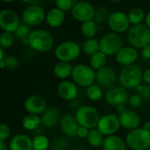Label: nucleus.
<instances>
[{"mask_svg": "<svg viewBox=\"0 0 150 150\" xmlns=\"http://www.w3.org/2000/svg\"><path fill=\"white\" fill-rule=\"evenodd\" d=\"M117 81V76L115 71L110 67L105 66L96 71V82L103 88L110 89L116 86Z\"/></svg>", "mask_w": 150, "mask_h": 150, "instance_id": "obj_11", "label": "nucleus"}, {"mask_svg": "<svg viewBox=\"0 0 150 150\" xmlns=\"http://www.w3.org/2000/svg\"><path fill=\"white\" fill-rule=\"evenodd\" d=\"M4 2H13V1H15V0H2Z\"/></svg>", "mask_w": 150, "mask_h": 150, "instance_id": "obj_52", "label": "nucleus"}, {"mask_svg": "<svg viewBox=\"0 0 150 150\" xmlns=\"http://www.w3.org/2000/svg\"><path fill=\"white\" fill-rule=\"evenodd\" d=\"M142 81L145 84L150 85V67L143 71L142 74Z\"/></svg>", "mask_w": 150, "mask_h": 150, "instance_id": "obj_44", "label": "nucleus"}, {"mask_svg": "<svg viewBox=\"0 0 150 150\" xmlns=\"http://www.w3.org/2000/svg\"><path fill=\"white\" fill-rule=\"evenodd\" d=\"M50 146V142L45 135H37L33 139V150H47Z\"/></svg>", "mask_w": 150, "mask_h": 150, "instance_id": "obj_32", "label": "nucleus"}, {"mask_svg": "<svg viewBox=\"0 0 150 150\" xmlns=\"http://www.w3.org/2000/svg\"><path fill=\"white\" fill-rule=\"evenodd\" d=\"M19 26L20 20L15 12L10 9L0 12V28L4 32L15 33Z\"/></svg>", "mask_w": 150, "mask_h": 150, "instance_id": "obj_12", "label": "nucleus"}, {"mask_svg": "<svg viewBox=\"0 0 150 150\" xmlns=\"http://www.w3.org/2000/svg\"><path fill=\"white\" fill-rule=\"evenodd\" d=\"M98 31V26L96 21H88L86 22H83L81 25V33L84 36L88 38H94V36L97 34Z\"/></svg>", "mask_w": 150, "mask_h": 150, "instance_id": "obj_31", "label": "nucleus"}, {"mask_svg": "<svg viewBox=\"0 0 150 150\" xmlns=\"http://www.w3.org/2000/svg\"><path fill=\"white\" fill-rule=\"evenodd\" d=\"M136 91L143 100H150V85L141 84L136 88Z\"/></svg>", "mask_w": 150, "mask_h": 150, "instance_id": "obj_37", "label": "nucleus"}, {"mask_svg": "<svg viewBox=\"0 0 150 150\" xmlns=\"http://www.w3.org/2000/svg\"><path fill=\"white\" fill-rule=\"evenodd\" d=\"M107 64V56L103 54L102 51H98L95 55L90 57L89 65L96 71L106 66Z\"/></svg>", "mask_w": 150, "mask_h": 150, "instance_id": "obj_27", "label": "nucleus"}, {"mask_svg": "<svg viewBox=\"0 0 150 150\" xmlns=\"http://www.w3.org/2000/svg\"><path fill=\"white\" fill-rule=\"evenodd\" d=\"M127 40L135 49H143L150 44V29L143 24L132 26L127 31Z\"/></svg>", "mask_w": 150, "mask_h": 150, "instance_id": "obj_5", "label": "nucleus"}, {"mask_svg": "<svg viewBox=\"0 0 150 150\" xmlns=\"http://www.w3.org/2000/svg\"><path fill=\"white\" fill-rule=\"evenodd\" d=\"M71 77L77 86L87 88L96 82V71L89 64H78L73 66Z\"/></svg>", "mask_w": 150, "mask_h": 150, "instance_id": "obj_2", "label": "nucleus"}, {"mask_svg": "<svg viewBox=\"0 0 150 150\" xmlns=\"http://www.w3.org/2000/svg\"><path fill=\"white\" fill-rule=\"evenodd\" d=\"M126 110H127V109L125 108V105H120V106H117V110L118 114L123 113V112L125 111Z\"/></svg>", "mask_w": 150, "mask_h": 150, "instance_id": "obj_47", "label": "nucleus"}, {"mask_svg": "<svg viewBox=\"0 0 150 150\" xmlns=\"http://www.w3.org/2000/svg\"><path fill=\"white\" fill-rule=\"evenodd\" d=\"M61 119L60 112L56 107H48L42 114V125L46 128H53Z\"/></svg>", "mask_w": 150, "mask_h": 150, "instance_id": "obj_21", "label": "nucleus"}, {"mask_svg": "<svg viewBox=\"0 0 150 150\" xmlns=\"http://www.w3.org/2000/svg\"><path fill=\"white\" fill-rule=\"evenodd\" d=\"M30 33H31V31H30L28 26L26 24H23V25L19 26V28L15 31V35L17 38L21 39L24 43L28 44V36H29Z\"/></svg>", "mask_w": 150, "mask_h": 150, "instance_id": "obj_34", "label": "nucleus"}, {"mask_svg": "<svg viewBox=\"0 0 150 150\" xmlns=\"http://www.w3.org/2000/svg\"><path fill=\"white\" fill-rule=\"evenodd\" d=\"M0 150H8L7 145L6 144L5 141L0 140Z\"/></svg>", "mask_w": 150, "mask_h": 150, "instance_id": "obj_49", "label": "nucleus"}, {"mask_svg": "<svg viewBox=\"0 0 150 150\" xmlns=\"http://www.w3.org/2000/svg\"><path fill=\"white\" fill-rule=\"evenodd\" d=\"M11 135V130L8 125L0 124V140L5 141Z\"/></svg>", "mask_w": 150, "mask_h": 150, "instance_id": "obj_40", "label": "nucleus"}, {"mask_svg": "<svg viewBox=\"0 0 150 150\" xmlns=\"http://www.w3.org/2000/svg\"><path fill=\"white\" fill-rule=\"evenodd\" d=\"M142 128H144L145 130L150 132V121H146V122H144L143 125H142Z\"/></svg>", "mask_w": 150, "mask_h": 150, "instance_id": "obj_48", "label": "nucleus"}, {"mask_svg": "<svg viewBox=\"0 0 150 150\" xmlns=\"http://www.w3.org/2000/svg\"><path fill=\"white\" fill-rule=\"evenodd\" d=\"M4 60V50L3 48L0 46V62Z\"/></svg>", "mask_w": 150, "mask_h": 150, "instance_id": "obj_50", "label": "nucleus"}, {"mask_svg": "<svg viewBox=\"0 0 150 150\" xmlns=\"http://www.w3.org/2000/svg\"><path fill=\"white\" fill-rule=\"evenodd\" d=\"M142 102H143V99L138 94H133L130 96L128 99V104L132 108H139L142 104Z\"/></svg>", "mask_w": 150, "mask_h": 150, "instance_id": "obj_38", "label": "nucleus"}, {"mask_svg": "<svg viewBox=\"0 0 150 150\" xmlns=\"http://www.w3.org/2000/svg\"><path fill=\"white\" fill-rule=\"evenodd\" d=\"M81 55V47L75 42L66 41L57 45L55 50V57L61 62L71 63Z\"/></svg>", "mask_w": 150, "mask_h": 150, "instance_id": "obj_7", "label": "nucleus"}, {"mask_svg": "<svg viewBox=\"0 0 150 150\" xmlns=\"http://www.w3.org/2000/svg\"><path fill=\"white\" fill-rule=\"evenodd\" d=\"M71 14L75 20L83 23L88 21H93L95 17V9L88 2L80 1L72 7Z\"/></svg>", "mask_w": 150, "mask_h": 150, "instance_id": "obj_14", "label": "nucleus"}, {"mask_svg": "<svg viewBox=\"0 0 150 150\" xmlns=\"http://www.w3.org/2000/svg\"><path fill=\"white\" fill-rule=\"evenodd\" d=\"M120 127L121 125H120L118 116L112 113L101 116L96 126V128L100 131V132L105 137L116 134V132L119 130Z\"/></svg>", "mask_w": 150, "mask_h": 150, "instance_id": "obj_9", "label": "nucleus"}, {"mask_svg": "<svg viewBox=\"0 0 150 150\" xmlns=\"http://www.w3.org/2000/svg\"><path fill=\"white\" fill-rule=\"evenodd\" d=\"M138 57L139 53L137 49L132 46L123 47L115 56L116 62L123 67L135 64Z\"/></svg>", "mask_w": 150, "mask_h": 150, "instance_id": "obj_19", "label": "nucleus"}, {"mask_svg": "<svg viewBox=\"0 0 150 150\" xmlns=\"http://www.w3.org/2000/svg\"><path fill=\"white\" fill-rule=\"evenodd\" d=\"M22 19L28 26H37L46 19L45 11L39 6H30L23 12Z\"/></svg>", "mask_w": 150, "mask_h": 150, "instance_id": "obj_15", "label": "nucleus"}, {"mask_svg": "<svg viewBox=\"0 0 150 150\" xmlns=\"http://www.w3.org/2000/svg\"><path fill=\"white\" fill-rule=\"evenodd\" d=\"M108 25L113 33H124L130 28L128 16L122 12H114L109 15Z\"/></svg>", "mask_w": 150, "mask_h": 150, "instance_id": "obj_13", "label": "nucleus"}, {"mask_svg": "<svg viewBox=\"0 0 150 150\" xmlns=\"http://www.w3.org/2000/svg\"><path fill=\"white\" fill-rule=\"evenodd\" d=\"M64 18H65L64 12L57 7V8L51 9L47 13L46 21L50 28H58L63 24Z\"/></svg>", "mask_w": 150, "mask_h": 150, "instance_id": "obj_24", "label": "nucleus"}, {"mask_svg": "<svg viewBox=\"0 0 150 150\" xmlns=\"http://www.w3.org/2000/svg\"><path fill=\"white\" fill-rule=\"evenodd\" d=\"M145 21H146V26L150 29V12H148V13L146 15Z\"/></svg>", "mask_w": 150, "mask_h": 150, "instance_id": "obj_46", "label": "nucleus"}, {"mask_svg": "<svg viewBox=\"0 0 150 150\" xmlns=\"http://www.w3.org/2000/svg\"><path fill=\"white\" fill-rule=\"evenodd\" d=\"M77 3V0H56V5L57 8L64 11L72 9V7Z\"/></svg>", "mask_w": 150, "mask_h": 150, "instance_id": "obj_36", "label": "nucleus"}, {"mask_svg": "<svg viewBox=\"0 0 150 150\" xmlns=\"http://www.w3.org/2000/svg\"><path fill=\"white\" fill-rule=\"evenodd\" d=\"M90 129H88L84 126H79L78 130H77V133H76V137L80 138V139H87L88 132H89Z\"/></svg>", "mask_w": 150, "mask_h": 150, "instance_id": "obj_43", "label": "nucleus"}, {"mask_svg": "<svg viewBox=\"0 0 150 150\" xmlns=\"http://www.w3.org/2000/svg\"><path fill=\"white\" fill-rule=\"evenodd\" d=\"M143 71L139 65L133 64L125 66L119 72L117 81L121 87L125 89H136L142 84Z\"/></svg>", "mask_w": 150, "mask_h": 150, "instance_id": "obj_1", "label": "nucleus"}, {"mask_svg": "<svg viewBox=\"0 0 150 150\" xmlns=\"http://www.w3.org/2000/svg\"><path fill=\"white\" fill-rule=\"evenodd\" d=\"M10 150H33V139L25 134L13 136L9 145Z\"/></svg>", "mask_w": 150, "mask_h": 150, "instance_id": "obj_22", "label": "nucleus"}, {"mask_svg": "<svg viewBox=\"0 0 150 150\" xmlns=\"http://www.w3.org/2000/svg\"><path fill=\"white\" fill-rule=\"evenodd\" d=\"M22 2H25V3H28V2H30L31 0H21Z\"/></svg>", "mask_w": 150, "mask_h": 150, "instance_id": "obj_53", "label": "nucleus"}, {"mask_svg": "<svg viewBox=\"0 0 150 150\" xmlns=\"http://www.w3.org/2000/svg\"><path fill=\"white\" fill-rule=\"evenodd\" d=\"M42 125L41 117L36 115H31L28 114L25 116L22 119V126L28 131H33L38 128Z\"/></svg>", "mask_w": 150, "mask_h": 150, "instance_id": "obj_28", "label": "nucleus"}, {"mask_svg": "<svg viewBox=\"0 0 150 150\" xmlns=\"http://www.w3.org/2000/svg\"><path fill=\"white\" fill-rule=\"evenodd\" d=\"M104 138V135H103L97 128H93L89 130L88 135L86 139L91 146L100 147L103 146Z\"/></svg>", "mask_w": 150, "mask_h": 150, "instance_id": "obj_26", "label": "nucleus"}, {"mask_svg": "<svg viewBox=\"0 0 150 150\" xmlns=\"http://www.w3.org/2000/svg\"><path fill=\"white\" fill-rule=\"evenodd\" d=\"M83 51L89 57L95 55L98 51H100L99 41L96 38H88L82 45Z\"/></svg>", "mask_w": 150, "mask_h": 150, "instance_id": "obj_30", "label": "nucleus"}, {"mask_svg": "<svg viewBox=\"0 0 150 150\" xmlns=\"http://www.w3.org/2000/svg\"><path fill=\"white\" fill-rule=\"evenodd\" d=\"M57 95L64 101H73L78 96V86L72 81H62L57 86Z\"/></svg>", "mask_w": 150, "mask_h": 150, "instance_id": "obj_18", "label": "nucleus"}, {"mask_svg": "<svg viewBox=\"0 0 150 150\" xmlns=\"http://www.w3.org/2000/svg\"><path fill=\"white\" fill-rule=\"evenodd\" d=\"M13 43V36L12 33L4 32L0 35V46L3 49L10 48Z\"/></svg>", "mask_w": 150, "mask_h": 150, "instance_id": "obj_35", "label": "nucleus"}, {"mask_svg": "<svg viewBox=\"0 0 150 150\" xmlns=\"http://www.w3.org/2000/svg\"><path fill=\"white\" fill-rule=\"evenodd\" d=\"M100 51L109 56H116V54L123 48V40L116 33H107L102 36L99 41Z\"/></svg>", "mask_w": 150, "mask_h": 150, "instance_id": "obj_8", "label": "nucleus"}, {"mask_svg": "<svg viewBox=\"0 0 150 150\" xmlns=\"http://www.w3.org/2000/svg\"><path fill=\"white\" fill-rule=\"evenodd\" d=\"M128 19H129L130 24H132L133 26L141 24L142 21L145 19L143 10L140 9V8H133V9H132L128 13Z\"/></svg>", "mask_w": 150, "mask_h": 150, "instance_id": "obj_33", "label": "nucleus"}, {"mask_svg": "<svg viewBox=\"0 0 150 150\" xmlns=\"http://www.w3.org/2000/svg\"><path fill=\"white\" fill-rule=\"evenodd\" d=\"M73 66L71 64V63L67 62H57L54 67H53V73L55 76L62 81L66 80L67 78L71 76Z\"/></svg>", "mask_w": 150, "mask_h": 150, "instance_id": "obj_25", "label": "nucleus"}, {"mask_svg": "<svg viewBox=\"0 0 150 150\" xmlns=\"http://www.w3.org/2000/svg\"><path fill=\"white\" fill-rule=\"evenodd\" d=\"M74 117L79 125L84 126L88 129L96 128L101 117L97 109L91 105H82L79 107L75 111Z\"/></svg>", "mask_w": 150, "mask_h": 150, "instance_id": "obj_6", "label": "nucleus"}, {"mask_svg": "<svg viewBox=\"0 0 150 150\" xmlns=\"http://www.w3.org/2000/svg\"><path fill=\"white\" fill-rule=\"evenodd\" d=\"M5 67H6V63H5V59H4L3 61L0 62V68L3 69V68H5Z\"/></svg>", "mask_w": 150, "mask_h": 150, "instance_id": "obj_51", "label": "nucleus"}, {"mask_svg": "<svg viewBox=\"0 0 150 150\" xmlns=\"http://www.w3.org/2000/svg\"><path fill=\"white\" fill-rule=\"evenodd\" d=\"M59 125L62 132L68 137H76L77 130L80 126L74 115L71 114H65L61 117Z\"/></svg>", "mask_w": 150, "mask_h": 150, "instance_id": "obj_20", "label": "nucleus"}, {"mask_svg": "<svg viewBox=\"0 0 150 150\" xmlns=\"http://www.w3.org/2000/svg\"><path fill=\"white\" fill-rule=\"evenodd\" d=\"M102 147L103 150H126L127 145L125 139L113 134L104 138Z\"/></svg>", "mask_w": 150, "mask_h": 150, "instance_id": "obj_23", "label": "nucleus"}, {"mask_svg": "<svg viewBox=\"0 0 150 150\" xmlns=\"http://www.w3.org/2000/svg\"><path fill=\"white\" fill-rule=\"evenodd\" d=\"M125 139L127 147L131 150H148L150 148V132L142 127L128 132Z\"/></svg>", "mask_w": 150, "mask_h": 150, "instance_id": "obj_3", "label": "nucleus"}, {"mask_svg": "<svg viewBox=\"0 0 150 150\" xmlns=\"http://www.w3.org/2000/svg\"><path fill=\"white\" fill-rule=\"evenodd\" d=\"M53 150H65L67 147V140L64 139H57L51 143Z\"/></svg>", "mask_w": 150, "mask_h": 150, "instance_id": "obj_39", "label": "nucleus"}, {"mask_svg": "<svg viewBox=\"0 0 150 150\" xmlns=\"http://www.w3.org/2000/svg\"><path fill=\"white\" fill-rule=\"evenodd\" d=\"M108 18H109V16H108V11L106 9H101V10H99L98 13H97V14L96 15V21L97 22H101V23L103 22L105 20L108 21Z\"/></svg>", "mask_w": 150, "mask_h": 150, "instance_id": "obj_42", "label": "nucleus"}, {"mask_svg": "<svg viewBox=\"0 0 150 150\" xmlns=\"http://www.w3.org/2000/svg\"><path fill=\"white\" fill-rule=\"evenodd\" d=\"M87 97L92 102H98L103 96V88H101L97 83H94L86 89Z\"/></svg>", "mask_w": 150, "mask_h": 150, "instance_id": "obj_29", "label": "nucleus"}, {"mask_svg": "<svg viewBox=\"0 0 150 150\" xmlns=\"http://www.w3.org/2000/svg\"><path fill=\"white\" fill-rule=\"evenodd\" d=\"M28 45L38 52H48L54 45V39L50 32L44 29H36L30 33Z\"/></svg>", "mask_w": 150, "mask_h": 150, "instance_id": "obj_4", "label": "nucleus"}, {"mask_svg": "<svg viewBox=\"0 0 150 150\" xmlns=\"http://www.w3.org/2000/svg\"><path fill=\"white\" fill-rule=\"evenodd\" d=\"M129 96L127 89L121 86H114L113 88L107 90L105 94L106 103L113 107H117L120 105H125L128 103Z\"/></svg>", "mask_w": 150, "mask_h": 150, "instance_id": "obj_10", "label": "nucleus"}, {"mask_svg": "<svg viewBox=\"0 0 150 150\" xmlns=\"http://www.w3.org/2000/svg\"><path fill=\"white\" fill-rule=\"evenodd\" d=\"M6 66L10 69H15L19 66V60L15 57H7L5 59Z\"/></svg>", "mask_w": 150, "mask_h": 150, "instance_id": "obj_41", "label": "nucleus"}, {"mask_svg": "<svg viewBox=\"0 0 150 150\" xmlns=\"http://www.w3.org/2000/svg\"><path fill=\"white\" fill-rule=\"evenodd\" d=\"M141 56L146 60H150V44L141 49Z\"/></svg>", "mask_w": 150, "mask_h": 150, "instance_id": "obj_45", "label": "nucleus"}, {"mask_svg": "<svg viewBox=\"0 0 150 150\" xmlns=\"http://www.w3.org/2000/svg\"><path fill=\"white\" fill-rule=\"evenodd\" d=\"M118 118L121 127L129 132L140 127L141 118L139 114L132 110H126L118 115Z\"/></svg>", "mask_w": 150, "mask_h": 150, "instance_id": "obj_17", "label": "nucleus"}, {"mask_svg": "<svg viewBox=\"0 0 150 150\" xmlns=\"http://www.w3.org/2000/svg\"><path fill=\"white\" fill-rule=\"evenodd\" d=\"M24 108L28 114L31 115H42L47 109L46 101L43 97L34 95L30 96L25 100Z\"/></svg>", "mask_w": 150, "mask_h": 150, "instance_id": "obj_16", "label": "nucleus"}, {"mask_svg": "<svg viewBox=\"0 0 150 150\" xmlns=\"http://www.w3.org/2000/svg\"><path fill=\"white\" fill-rule=\"evenodd\" d=\"M110 1H111V2H117V1H119V0H110Z\"/></svg>", "mask_w": 150, "mask_h": 150, "instance_id": "obj_54", "label": "nucleus"}]
</instances>
